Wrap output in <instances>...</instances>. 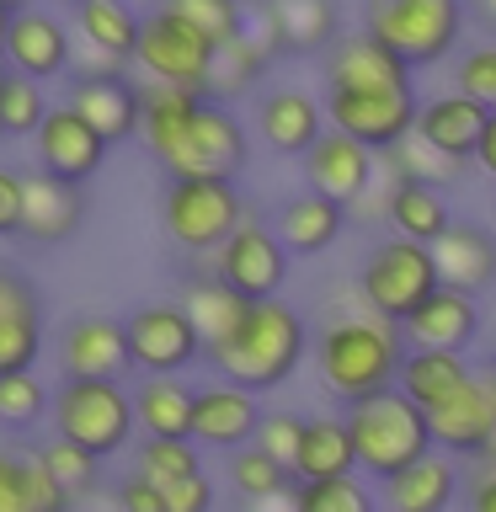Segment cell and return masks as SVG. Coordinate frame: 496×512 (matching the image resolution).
<instances>
[{"mask_svg": "<svg viewBox=\"0 0 496 512\" xmlns=\"http://www.w3.org/2000/svg\"><path fill=\"white\" fill-rule=\"evenodd\" d=\"M160 496H166V512H214V480H208L203 470L160 486Z\"/></svg>", "mask_w": 496, "mask_h": 512, "instance_id": "c3c4849f", "label": "cell"}, {"mask_svg": "<svg viewBox=\"0 0 496 512\" xmlns=\"http://www.w3.org/2000/svg\"><path fill=\"white\" fill-rule=\"evenodd\" d=\"M80 224H86V187L59 182L48 171H27L22 240H32V246H64Z\"/></svg>", "mask_w": 496, "mask_h": 512, "instance_id": "cb8c5ba5", "label": "cell"}, {"mask_svg": "<svg viewBox=\"0 0 496 512\" xmlns=\"http://www.w3.org/2000/svg\"><path fill=\"white\" fill-rule=\"evenodd\" d=\"M75 496L54 480L38 448H0V512H70Z\"/></svg>", "mask_w": 496, "mask_h": 512, "instance_id": "f1b7e54d", "label": "cell"}, {"mask_svg": "<svg viewBox=\"0 0 496 512\" xmlns=\"http://www.w3.org/2000/svg\"><path fill=\"white\" fill-rule=\"evenodd\" d=\"M214 54H219L214 38H203V32L187 27L182 16H171L166 6H155L150 16H144V27H139L134 64L144 70V80H155V86H187V91L208 96Z\"/></svg>", "mask_w": 496, "mask_h": 512, "instance_id": "9c48e42d", "label": "cell"}, {"mask_svg": "<svg viewBox=\"0 0 496 512\" xmlns=\"http://www.w3.org/2000/svg\"><path fill=\"white\" fill-rule=\"evenodd\" d=\"M411 347H438V352H464L480 336V304L464 288L438 283V294H427L416 310L400 320Z\"/></svg>", "mask_w": 496, "mask_h": 512, "instance_id": "7402d4cb", "label": "cell"}, {"mask_svg": "<svg viewBox=\"0 0 496 512\" xmlns=\"http://www.w3.org/2000/svg\"><path fill=\"white\" fill-rule=\"evenodd\" d=\"M454 91L496 107V43H470L454 59Z\"/></svg>", "mask_w": 496, "mask_h": 512, "instance_id": "bcb514c9", "label": "cell"}, {"mask_svg": "<svg viewBox=\"0 0 496 512\" xmlns=\"http://www.w3.org/2000/svg\"><path fill=\"white\" fill-rule=\"evenodd\" d=\"M299 160H304V187L326 192V198L347 203V208L379 182V155L352 134H342V128H326Z\"/></svg>", "mask_w": 496, "mask_h": 512, "instance_id": "ac0fdd59", "label": "cell"}, {"mask_svg": "<svg viewBox=\"0 0 496 512\" xmlns=\"http://www.w3.org/2000/svg\"><path fill=\"white\" fill-rule=\"evenodd\" d=\"M192 406H198V390L182 384V374H144L134 390L144 438H192Z\"/></svg>", "mask_w": 496, "mask_h": 512, "instance_id": "f546056e", "label": "cell"}, {"mask_svg": "<svg viewBox=\"0 0 496 512\" xmlns=\"http://www.w3.org/2000/svg\"><path fill=\"white\" fill-rule=\"evenodd\" d=\"M59 379H123L134 368L128 326L112 315H80L59 331Z\"/></svg>", "mask_w": 496, "mask_h": 512, "instance_id": "e0dca14e", "label": "cell"}, {"mask_svg": "<svg viewBox=\"0 0 496 512\" xmlns=\"http://www.w3.org/2000/svg\"><path fill=\"white\" fill-rule=\"evenodd\" d=\"M246 294H235L230 283L219 278L214 267L208 272H192V278L182 283V310L192 315V326H198V336H203V347H214V342H224L235 326H240V315H246Z\"/></svg>", "mask_w": 496, "mask_h": 512, "instance_id": "d6a6232c", "label": "cell"}, {"mask_svg": "<svg viewBox=\"0 0 496 512\" xmlns=\"http://www.w3.org/2000/svg\"><path fill=\"white\" fill-rule=\"evenodd\" d=\"M464 6H470V16H475L486 32H496V0H464Z\"/></svg>", "mask_w": 496, "mask_h": 512, "instance_id": "9f6ffc18", "label": "cell"}, {"mask_svg": "<svg viewBox=\"0 0 496 512\" xmlns=\"http://www.w3.org/2000/svg\"><path fill=\"white\" fill-rule=\"evenodd\" d=\"M480 464H486V470H496V432L486 438V448H480Z\"/></svg>", "mask_w": 496, "mask_h": 512, "instance_id": "6f0895ef", "label": "cell"}, {"mask_svg": "<svg viewBox=\"0 0 496 512\" xmlns=\"http://www.w3.org/2000/svg\"><path fill=\"white\" fill-rule=\"evenodd\" d=\"M160 6L171 16H182L187 27H198L203 38H214V43H230L251 27L246 0H160Z\"/></svg>", "mask_w": 496, "mask_h": 512, "instance_id": "b9f144b4", "label": "cell"}, {"mask_svg": "<svg viewBox=\"0 0 496 512\" xmlns=\"http://www.w3.org/2000/svg\"><path fill=\"white\" fill-rule=\"evenodd\" d=\"M326 102L299 86H278L267 96H256V134L267 139V150L278 155H304L310 144L326 134Z\"/></svg>", "mask_w": 496, "mask_h": 512, "instance_id": "603a6c76", "label": "cell"}, {"mask_svg": "<svg viewBox=\"0 0 496 512\" xmlns=\"http://www.w3.org/2000/svg\"><path fill=\"white\" fill-rule=\"evenodd\" d=\"M272 230H278V240H283L294 256H320V251H331L336 240H342V230H347V203H336V198H326V192L304 187V192H294V198L278 208Z\"/></svg>", "mask_w": 496, "mask_h": 512, "instance_id": "484cf974", "label": "cell"}, {"mask_svg": "<svg viewBox=\"0 0 496 512\" xmlns=\"http://www.w3.org/2000/svg\"><path fill=\"white\" fill-rule=\"evenodd\" d=\"M246 512H299L294 486H288V491H272V496H256V502H246Z\"/></svg>", "mask_w": 496, "mask_h": 512, "instance_id": "11a10c76", "label": "cell"}, {"mask_svg": "<svg viewBox=\"0 0 496 512\" xmlns=\"http://www.w3.org/2000/svg\"><path fill=\"white\" fill-rule=\"evenodd\" d=\"M454 496H459V470L443 448H432L406 470H395L390 480H379L384 512H448Z\"/></svg>", "mask_w": 496, "mask_h": 512, "instance_id": "d4e9b609", "label": "cell"}, {"mask_svg": "<svg viewBox=\"0 0 496 512\" xmlns=\"http://www.w3.org/2000/svg\"><path fill=\"white\" fill-rule=\"evenodd\" d=\"M11 315H43L38 310V283L22 278L16 267H0V320Z\"/></svg>", "mask_w": 496, "mask_h": 512, "instance_id": "f907efd6", "label": "cell"}, {"mask_svg": "<svg viewBox=\"0 0 496 512\" xmlns=\"http://www.w3.org/2000/svg\"><path fill=\"white\" fill-rule=\"evenodd\" d=\"M406 352H411L406 331H400L395 320L374 315V310L336 315L315 331L320 384H326V395L342 400V406H358V400H368V395L395 390Z\"/></svg>", "mask_w": 496, "mask_h": 512, "instance_id": "3957f363", "label": "cell"}, {"mask_svg": "<svg viewBox=\"0 0 496 512\" xmlns=\"http://www.w3.org/2000/svg\"><path fill=\"white\" fill-rule=\"evenodd\" d=\"M134 470L155 486H171V480H187L203 470V448L192 438H144L134 448Z\"/></svg>", "mask_w": 496, "mask_h": 512, "instance_id": "ab89813d", "label": "cell"}, {"mask_svg": "<svg viewBox=\"0 0 496 512\" xmlns=\"http://www.w3.org/2000/svg\"><path fill=\"white\" fill-rule=\"evenodd\" d=\"M432 422V448L443 454H475L486 448V438L496 432V390H491V374H475L459 395H448L443 406L427 411Z\"/></svg>", "mask_w": 496, "mask_h": 512, "instance_id": "44dd1931", "label": "cell"}, {"mask_svg": "<svg viewBox=\"0 0 496 512\" xmlns=\"http://www.w3.org/2000/svg\"><path fill=\"white\" fill-rule=\"evenodd\" d=\"M262 406H256L251 390L219 379L198 390V406H192V443L198 448H219V454H235V448L256 443V427H262Z\"/></svg>", "mask_w": 496, "mask_h": 512, "instance_id": "ffe728a7", "label": "cell"}, {"mask_svg": "<svg viewBox=\"0 0 496 512\" xmlns=\"http://www.w3.org/2000/svg\"><path fill=\"white\" fill-rule=\"evenodd\" d=\"M139 27H144V16L128 6V0H75V32H80V43L102 48V54L123 59V64H134Z\"/></svg>", "mask_w": 496, "mask_h": 512, "instance_id": "836d02e7", "label": "cell"}, {"mask_svg": "<svg viewBox=\"0 0 496 512\" xmlns=\"http://www.w3.org/2000/svg\"><path fill=\"white\" fill-rule=\"evenodd\" d=\"M6 27H11V11H6V6H0V38H6Z\"/></svg>", "mask_w": 496, "mask_h": 512, "instance_id": "91938a15", "label": "cell"}, {"mask_svg": "<svg viewBox=\"0 0 496 512\" xmlns=\"http://www.w3.org/2000/svg\"><path fill=\"white\" fill-rule=\"evenodd\" d=\"M107 150H112V144L96 134V128L80 118L70 102H54V107H48L43 128L32 134V160H38V171L59 176V182H75V187H86L91 176L102 171Z\"/></svg>", "mask_w": 496, "mask_h": 512, "instance_id": "4fadbf2b", "label": "cell"}, {"mask_svg": "<svg viewBox=\"0 0 496 512\" xmlns=\"http://www.w3.org/2000/svg\"><path fill=\"white\" fill-rule=\"evenodd\" d=\"M48 96H43V80H27V75H11L6 70V86H0V139H32L48 118Z\"/></svg>", "mask_w": 496, "mask_h": 512, "instance_id": "f35d334b", "label": "cell"}, {"mask_svg": "<svg viewBox=\"0 0 496 512\" xmlns=\"http://www.w3.org/2000/svg\"><path fill=\"white\" fill-rule=\"evenodd\" d=\"M395 182V176H390ZM390 235H406V240H438L448 224H454V214H448V198L443 187H427V182H395L390 187Z\"/></svg>", "mask_w": 496, "mask_h": 512, "instance_id": "d590c367", "label": "cell"}, {"mask_svg": "<svg viewBox=\"0 0 496 512\" xmlns=\"http://www.w3.org/2000/svg\"><path fill=\"white\" fill-rule=\"evenodd\" d=\"M288 256H294V251L278 240V230H267L262 219H246L214 256H208V267H214L235 294L278 299V288L288 283Z\"/></svg>", "mask_w": 496, "mask_h": 512, "instance_id": "7c38bea8", "label": "cell"}, {"mask_svg": "<svg viewBox=\"0 0 496 512\" xmlns=\"http://www.w3.org/2000/svg\"><path fill=\"white\" fill-rule=\"evenodd\" d=\"M379 166H384V176H395V182H427V187H454L459 176H464V160L438 150V144L422 139L416 128L379 155Z\"/></svg>", "mask_w": 496, "mask_h": 512, "instance_id": "8d00e7d4", "label": "cell"}, {"mask_svg": "<svg viewBox=\"0 0 496 512\" xmlns=\"http://www.w3.org/2000/svg\"><path fill=\"white\" fill-rule=\"evenodd\" d=\"M432 256H438V278L448 288L486 294L496 283V235L480 230V224H448V230L432 240Z\"/></svg>", "mask_w": 496, "mask_h": 512, "instance_id": "4316f807", "label": "cell"}, {"mask_svg": "<svg viewBox=\"0 0 496 512\" xmlns=\"http://www.w3.org/2000/svg\"><path fill=\"white\" fill-rule=\"evenodd\" d=\"M470 379H475V368L464 363V352L411 347V352H406V363H400L395 390H400V395H411L422 411H432V406H443L448 395H459Z\"/></svg>", "mask_w": 496, "mask_h": 512, "instance_id": "4dcf8cb0", "label": "cell"}, {"mask_svg": "<svg viewBox=\"0 0 496 512\" xmlns=\"http://www.w3.org/2000/svg\"><path fill=\"white\" fill-rule=\"evenodd\" d=\"M251 27L272 54H326L342 38L336 0H256Z\"/></svg>", "mask_w": 496, "mask_h": 512, "instance_id": "9a60e30c", "label": "cell"}, {"mask_svg": "<svg viewBox=\"0 0 496 512\" xmlns=\"http://www.w3.org/2000/svg\"><path fill=\"white\" fill-rule=\"evenodd\" d=\"M0 6H6V11H27L32 0H0Z\"/></svg>", "mask_w": 496, "mask_h": 512, "instance_id": "680465c9", "label": "cell"}, {"mask_svg": "<svg viewBox=\"0 0 496 512\" xmlns=\"http://www.w3.org/2000/svg\"><path fill=\"white\" fill-rule=\"evenodd\" d=\"M464 11H470L464 0H368L363 32L400 54L411 70H427L459 48Z\"/></svg>", "mask_w": 496, "mask_h": 512, "instance_id": "52a82bcc", "label": "cell"}, {"mask_svg": "<svg viewBox=\"0 0 496 512\" xmlns=\"http://www.w3.org/2000/svg\"><path fill=\"white\" fill-rule=\"evenodd\" d=\"M326 123L368 144L374 155H384L390 144H400L416 128V91H326Z\"/></svg>", "mask_w": 496, "mask_h": 512, "instance_id": "8fae6325", "label": "cell"}, {"mask_svg": "<svg viewBox=\"0 0 496 512\" xmlns=\"http://www.w3.org/2000/svg\"><path fill=\"white\" fill-rule=\"evenodd\" d=\"M0 64H6L11 75H27V80H59V75H70V64H75V38H70V27L43 6L11 11V27H6V38H0Z\"/></svg>", "mask_w": 496, "mask_h": 512, "instance_id": "5bb4252c", "label": "cell"}, {"mask_svg": "<svg viewBox=\"0 0 496 512\" xmlns=\"http://www.w3.org/2000/svg\"><path fill=\"white\" fill-rule=\"evenodd\" d=\"M304 352H310V331H304V315L283 299H251L240 326L224 336V342L203 347V363L214 368L219 379L240 384L251 395H267L299 374Z\"/></svg>", "mask_w": 496, "mask_h": 512, "instance_id": "7a4b0ae2", "label": "cell"}, {"mask_svg": "<svg viewBox=\"0 0 496 512\" xmlns=\"http://www.w3.org/2000/svg\"><path fill=\"white\" fill-rule=\"evenodd\" d=\"M54 406V395L38 384V374H0V427H32Z\"/></svg>", "mask_w": 496, "mask_h": 512, "instance_id": "ee69618b", "label": "cell"}, {"mask_svg": "<svg viewBox=\"0 0 496 512\" xmlns=\"http://www.w3.org/2000/svg\"><path fill=\"white\" fill-rule=\"evenodd\" d=\"M118 512H166V496H160L155 480H144L139 470L118 486Z\"/></svg>", "mask_w": 496, "mask_h": 512, "instance_id": "816d5d0a", "label": "cell"}, {"mask_svg": "<svg viewBox=\"0 0 496 512\" xmlns=\"http://www.w3.org/2000/svg\"><path fill=\"white\" fill-rule=\"evenodd\" d=\"M475 160H480V171H486L491 182H496V107H491V118H486V134H480Z\"/></svg>", "mask_w": 496, "mask_h": 512, "instance_id": "db71d44e", "label": "cell"}, {"mask_svg": "<svg viewBox=\"0 0 496 512\" xmlns=\"http://www.w3.org/2000/svg\"><path fill=\"white\" fill-rule=\"evenodd\" d=\"M486 118H491L486 102H475V96H464V91H443V96H432V102H422V112H416V134L432 139L454 160H475L480 134H486Z\"/></svg>", "mask_w": 496, "mask_h": 512, "instance_id": "83f0119b", "label": "cell"}, {"mask_svg": "<svg viewBox=\"0 0 496 512\" xmlns=\"http://www.w3.org/2000/svg\"><path fill=\"white\" fill-rule=\"evenodd\" d=\"M64 102H70L107 144L139 139V123H144V86H139V80L128 75V70H112V75H75Z\"/></svg>", "mask_w": 496, "mask_h": 512, "instance_id": "d6986e66", "label": "cell"}, {"mask_svg": "<svg viewBox=\"0 0 496 512\" xmlns=\"http://www.w3.org/2000/svg\"><path fill=\"white\" fill-rule=\"evenodd\" d=\"M0 86H6V64H0Z\"/></svg>", "mask_w": 496, "mask_h": 512, "instance_id": "94428289", "label": "cell"}, {"mask_svg": "<svg viewBox=\"0 0 496 512\" xmlns=\"http://www.w3.org/2000/svg\"><path fill=\"white\" fill-rule=\"evenodd\" d=\"M331 475H358L352 427H347V416H310L299 438L294 480H331Z\"/></svg>", "mask_w": 496, "mask_h": 512, "instance_id": "1f68e13d", "label": "cell"}, {"mask_svg": "<svg viewBox=\"0 0 496 512\" xmlns=\"http://www.w3.org/2000/svg\"><path fill=\"white\" fill-rule=\"evenodd\" d=\"M38 459L48 464V470H54V480L75 496V502H80V496H91V491H96V480H102V459H96L91 448H80V443H70V438H59V432H54L48 443H38Z\"/></svg>", "mask_w": 496, "mask_h": 512, "instance_id": "7bdbcfd3", "label": "cell"}, {"mask_svg": "<svg viewBox=\"0 0 496 512\" xmlns=\"http://www.w3.org/2000/svg\"><path fill=\"white\" fill-rule=\"evenodd\" d=\"M246 219H251L246 198L224 176H182L160 192V224H166L171 246L187 256H214Z\"/></svg>", "mask_w": 496, "mask_h": 512, "instance_id": "5b68a950", "label": "cell"}, {"mask_svg": "<svg viewBox=\"0 0 496 512\" xmlns=\"http://www.w3.org/2000/svg\"><path fill=\"white\" fill-rule=\"evenodd\" d=\"M438 256H432L427 240H406V235H390L379 240L374 251L363 256L358 267V299L363 310H374L384 320H406L427 294H438Z\"/></svg>", "mask_w": 496, "mask_h": 512, "instance_id": "ba28073f", "label": "cell"}, {"mask_svg": "<svg viewBox=\"0 0 496 512\" xmlns=\"http://www.w3.org/2000/svg\"><path fill=\"white\" fill-rule=\"evenodd\" d=\"M320 86L326 91H411V64L390 54L379 38L352 32L320 54Z\"/></svg>", "mask_w": 496, "mask_h": 512, "instance_id": "2e32d148", "label": "cell"}, {"mask_svg": "<svg viewBox=\"0 0 496 512\" xmlns=\"http://www.w3.org/2000/svg\"><path fill=\"white\" fill-rule=\"evenodd\" d=\"M299 512H384L379 491L363 475H331V480H294Z\"/></svg>", "mask_w": 496, "mask_h": 512, "instance_id": "74e56055", "label": "cell"}, {"mask_svg": "<svg viewBox=\"0 0 496 512\" xmlns=\"http://www.w3.org/2000/svg\"><path fill=\"white\" fill-rule=\"evenodd\" d=\"M304 422H310V416L267 411V416H262V427H256V443H262L278 464H288V470H294V459H299V438H304Z\"/></svg>", "mask_w": 496, "mask_h": 512, "instance_id": "7dc6e473", "label": "cell"}, {"mask_svg": "<svg viewBox=\"0 0 496 512\" xmlns=\"http://www.w3.org/2000/svg\"><path fill=\"white\" fill-rule=\"evenodd\" d=\"M128 326V352H134L139 374H182L203 358V336L192 326V315L182 310V299H160V304H139Z\"/></svg>", "mask_w": 496, "mask_h": 512, "instance_id": "30bf717a", "label": "cell"}, {"mask_svg": "<svg viewBox=\"0 0 496 512\" xmlns=\"http://www.w3.org/2000/svg\"><path fill=\"white\" fill-rule=\"evenodd\" d=\"M347 427H352V448H358V470L368 480H390L395 470H406L422 454H432V422L411 395L384 390L368 395L358 406H347Z\"/></svg>", "mask_w": 496, "mask_h": 512, "instance_id": "277c9868", "label": "cell"}, {"mask_svg": "<svg viewBox=\"0 0 496 512\" xmlns=\"http://www.w3.org/2000/svg\"><path fill=\"white\" fill-rule=\"evenodd\" d=\"M43 358V315L0 320V374H27Z\"/></svg>", "mask_w": 496, "mask_h": 512, "instance_id": "f6af8a7d", "label": "cell"}, {"mask_svg": "<svg viewBox=\"0 0 496 512\" xmlns=\"http://www.w3.org/2000/svg\"><path fill=\"white\" fill-rule=\"evenodd\" d=\"M139 139L171 182H182V176H224V182H235L251 160V139L240 128L235 107L187 86L144 80Z\"/></svg>", "mask_w": 496, "mask_h": 512, "instance_id": "6da1fadb", "label": "cell"}, {"mask_svg": "<svg viewBox=\"0 0 496 512\" xmlns=\"http://www.w3.org/2000/svg\"><path fill=\"white\" fill-rule=\"evenodd\" d=\"M230 486H235L240 502H256V496H272V491L294 486V470L272 459L262 443H246V448H235V454H230Z\"/></svg>", "mask_w": 496, "mask_h": 512, "instance_id": "60d3db41", "label": "cell"}, {"mask_svg": "<svg viewBox=\"0 0 496 512\" xmlns=\"http://www.w3.org/2000/svg\"><path fill=\"white\" fill-rule=\"evenodd\" d=\"M464 502H470V512H496V470L475 475V486L464 491Z\"/></svg>", "mask_w": 496, "mask_h": 512, "instance_id": "f5cc1de1", "label": "cell"}, {"mask_svg": "<svg viewBox=\"0 0 496 512\" xmlns=\"http://www.w3.org/2000/svg\"><path fill=\"white\" fill-rule=\"evenodd\" d=\"M278 59L272 48L262 43V32L246 27L240 38L230 43H219V54H214V75H208V96L214 102H240L246 91H256V80L267 75V64Z\"/></svg>", "mask_w": 496, "mask_h": 512, "instance_id": "e575fe53", "label": "cell"}, {"mask_svg": "<svg viewBox=\"0 0 496 512\" xmlns=\"http://www.w3.org/2000/svg\"><path fill=\"white\" fill-rule=\"evenodd\" d=\"M59 438H70L80 448H91L96 459H112L134 443L139 416H134V395L118 379H59L54 406H48Z\"/></svg>", "mask_w": 496, "mask_h": 512, "instance_id": "8992f818", "label": "cell"}, {"mask_svg": "<svg viewBox=\"0 0 496 512\" xmlns=\"http://www.w3.org/2000/svg\"><path fill=\"white\" fill-rule=\"evenodd\" d=\"M22 203H27V171L0 166V240L22 235Z\"/></svg>", "mask_w": 496, "mask_h": 512, "instance_id": "681fc988", "label": "cell"}]
</instances>
